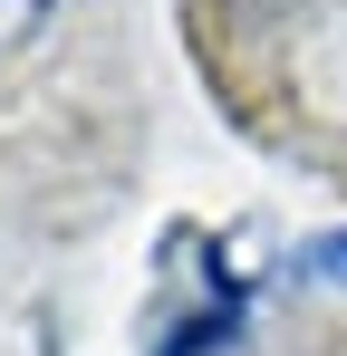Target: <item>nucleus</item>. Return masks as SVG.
Segmentation results:
<instances>
[{"instance_id":"f257e3e1","label":"nucleus","mask_w":347,"mask_h":356,"mask_svg":"<svg viewBox=\"0 0 347 356\" xmlns=\"http://www.w3.org/2000/svg\"><path fill=\"white\" fill-rule=\"evenodd\" d=\"M49 10H58V0H0V58H20V49L49 29Z\"/></svg>"},{"instance_id":"f03ea898","label":"nucleus","mask_w":347,"mask_h":356,"mask_svg":"<svg viewBox=\"0 0 347 356\" xmlns=\"http://www.w3.org/2000/svg\"><path fill=\"white\" fill-rule=\"evenodd\" d=\"M299 270H309V280H328V289H347V232H318L309 250H299Z\"/></svg>"},{"instance_id":"7ed1b4c3","label":"nucleus","mask_w":347,"mask_h":356,"mask_svg":"<svg viewBox=\"0 0 347 356\" xmlns=\"http://www.w3.org/2000/svg\"><path fill=\"white\" fill-rule=\"evenodd\" d=\"M231 10H251V19H299L309 0H231Z\"/></svg>"}]
</instances>
